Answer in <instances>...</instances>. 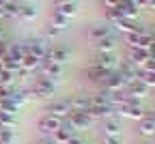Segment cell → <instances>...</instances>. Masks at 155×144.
Listing matches in <instances>:
<instances>
[]
</instances>
